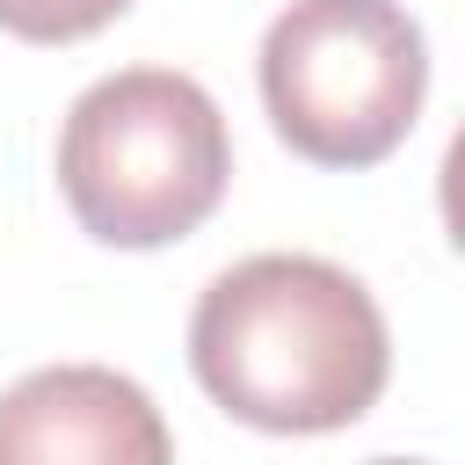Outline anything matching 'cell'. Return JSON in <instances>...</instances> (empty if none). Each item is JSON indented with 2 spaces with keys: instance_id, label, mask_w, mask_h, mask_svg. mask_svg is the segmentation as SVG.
Returning <instances> with one entry per match:
<instances>
[{
  "instance_id": "obj_6",
  "label": "cell",
  "mask_w": 465,
  "mask_h": 465,
  "mask_svg": "<svg viewBox=\"0 0 465 465\" xmlns=\"http://www.w3.org/2000/svg\"><path fill=\"white\" fill-rule=\"evenodd\" d=\"M371 465H421V458H371Z\"/></svg>"
},
{
  "instance_id": "obj_5",
  "label": "cell",
  "mask_w": 465,
  "mask_h": 465,
  "mask_svg": "<svg viewBox=\"0 0 465 465\" xmlns=\"http://www.w3.org/2000/svg\"><path fill=\"white\" fill-rule=\"evenodd\" d=\"M131 0H0V29L22 44H80L109 29Z\"/></svg>"
},
{
  "instance_id": "obj_3",
  "label": "cell",
  "mask_w": 465,
  "mask_h": 465,
  "mask_svg": "<svg viewBox=\"0 0 465 465\" xmlns=\"http://www.w3.org/2000/svg\"><path fill=\"white\" fill-rule=\"evenodd\" d=\"M429 94V44L400 0H291L262 36V109L312 167H378Z\"/></svg>"
},
{
  "instance_id": "obj_2",
  "label": "cell",
  "mask_w": 465,
  "mask_h": 465,
  "mask_svg": "<svg viewBox=\"0 0 465 465\" xmlns=\"http://www.w3.org/2000/svg\"><path fill=\"white\" fill-rule=\"evenodd\" d=\"M232 182L218 102L167 65L94 80L58 124V196L102 247H167L196 232Z\"/></svg>"
},
{
  "instance_id": "obj_1",
  "label": "cell",
  "mask_w": 465,
  "mask_h": 465,
  "mask_svg": "<svg viewBox=\"0 0 465 465\" xmlns=\"http://www.w3.org/2000/svg\"><path fill=\"white\" fill-rule=\"evenodd\" d=\"M189 371L247 429L327 436L378 407L392 334L341 262L247 254L203 283L189 312Z\"/></svg>"
},
{
  "instance_id": "obj_4",
  "label": "cell",
  "mask_w": 465,
  "mask_h": 465,
  "mask_svg": "<svg viewBox=\"0 0 465 465\" xmlns=\"http://www.w3.org/2000/svg\"><path fill=\"white\" fill-rule=\"evenodd\" d=\"M0 465H174V436L138 378L44 363L0 392Z\"/></svg>"
}]
</instances>
